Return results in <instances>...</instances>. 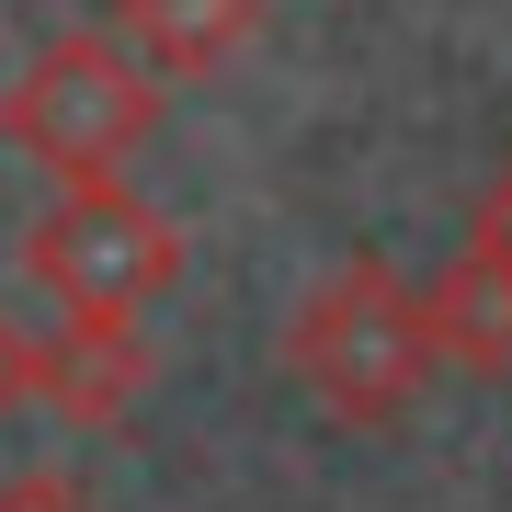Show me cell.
I'll use <instances>...</instances> for the list:
<instances>
[{"label":"cell","instance_id":"277c9868","mask_svg":"<svg viewBox=\"0 0 512 512\" xmlns=\"http://www.w3.org/2000/svg\"><path fill=\"white\" fill-rule=\"evenodd\" d=\"M148 376H160V353H148V319H126V308H69L35 353H23V399H46L57 421H80V433L126 421L148 399Z\"/></svg>","mask_w":512,"mask_h":512},{"label":"cell","instance_id":"5b68a950","mask_svg":"<svg viewBox=\"0 0 512 512\" xmlns=\"http://www.w3.org/2000/svg\"><path fill=\"white\" fill-rule=\"evenodd\" d=\"M274 0H103V35L137 57L148 80H217L239 46L262 35Z\"/></svg>","mask_w":512,"mask_h":512},{"label":"cell","instance_id":"8992f818","mask_svg":"<svg viewBox=\"0 0 512 512\" xmlns=\"http://www.w3.org/2000/svg\"><path fill=\"white\" fill-rule=\"evenodd\" d=\"M421 330H433V365L456 376H512V274L501 262L456 251L433 285H421Z\"/></svg>","mask_w":512,"mask_h":512},{"label":"cell","instance_id":"ba28073f","mask_svg":"<svg viewBox=\"0 0 512 512\" xmlns=\"http://www.w3.org/2000/svg\"><path fill=\"white\" fill-rule=\"evenodd\" d=\"M0 512H92V490H80V467H12Z\"/></svg>","mask_w":512,"mask_h":512},{"label":"cell","instance_id":"3957f363","mask_svg":"<svg viewBox=\"0 0 512 512\" xmlns=\"http://www.w3.org/2000/svg\"><path fill=\"white\" fill-rule=\"evenodd\" d=\"M183 262H194L183 228H171L148 194H126V183H57V205L23 228V274L57 296V319L69 308L148 319L171 285H183Z\"/></svg>","mask_w":512,"mask_h":512},{"label":"cell","instance_id":"52a82bcc","mask_svg":"<svg viewBox=\"0 0 512 512\" xmlns=\"http://www.w3.org/2000/svg\"><path fill=\"white\" fill-rule=\"evenodd\" d=\"M467 251H478V262H501V274H512V160H501L490 183L467 194Z\"/></svg>","mask_w":512,"mask_h":512},{"label":"cell","instance_id":"9c48e42d","mask_svg":"<svg viewBox=\"0 0 512 512\" xmlns=\"http://www.w3.org/2000/svg\"><path fill=\"white\" fill-rule=\"evenodd\" d=\"M23 353H35V342H23V330H12V319H0V421H12V410H23Z\"/></svg>","mask_w":512,"mask_h":512},{"label":"cell","instance_id":"6da1fadb","mask_svg":"<svg viewBox=\"0 0 512 512\" xmlns=\"http://www.w3.org/2000/svg\"><path fill=\"white\" fill-rule=\"evenodd\" d=\"M285 376L308 387L330 421H353V433H387V421L421 410V387H433V330H421V285H399V262L353 251L330 262V274L285 308Z\"/></svg>","mask_w":512,"mask_h":512},{"label":"cell","instance_id":"7a4b0ae2","mask_svg":"<svg viewBox=\"0 0 512 512\" xmlns=\"http://www.w3.org/2000/svg\"><path fill=\"white\" fill-rule=\"evenodd\" d=\"M148 137H160V80L114 35H46L0 80V148L57 183H114Z\"/></svg>","mask_w":512,"mask_h":512}]
</instances>
